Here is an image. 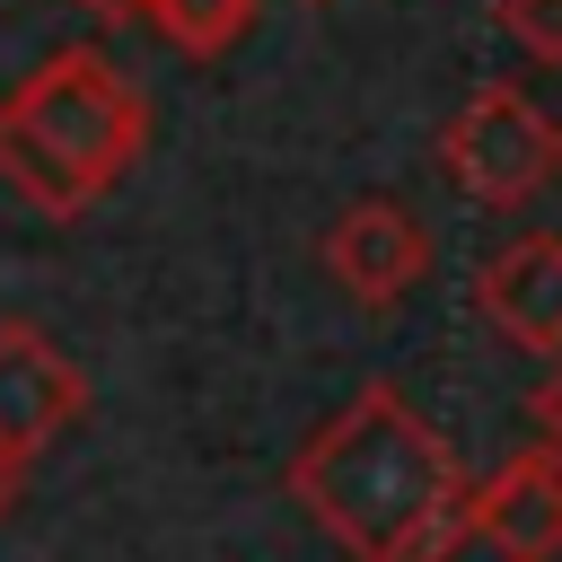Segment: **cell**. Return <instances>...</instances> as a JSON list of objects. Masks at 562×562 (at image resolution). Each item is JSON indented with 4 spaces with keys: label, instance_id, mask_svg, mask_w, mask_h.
Segmentation results:
<instances>
[{
    "label": "cell",
    "instance_id": "1",
    "mask_svg": "<svg viewBox=\"0 0 562 562\" xmlns=\"http://www.w3.org/2000/svg\"><path fill=\"white\" fill-rule=\"evenodd\" d=\"M290 501L351 553V562H422L465 527V465L457 448L378 378L360 386L316 439L290 457Z\"/></svg>",
    "mask_w": 562,
    "mask_h": 562
},
{
    "label": "cell",
    "instance_id": "2",
    "mask_svg": "<svg viewBox=\"0 0 562 562\" xmlns=\"http://www.w3.org/2000/svg\"><path fill=\"white\" fill-rule=\"evenodd\" d=\"M140 140H149V105L97 44L44 53L0 97V184L44 220L97 211L132 176Z\"/></svg>",
    "mask_w": 562,
    "mask_h": 562
},
{
    "label": "cell",
    "instance_id": "3",
    "mask_svg": "<svg viewBox=\"0 0 562 562\" xmlns=\"http://www.w3.org/2000/svg\"><path fill=\"white\" fill-rule=\"evenodd\" d=\"M439 167H448V184H457L465 202H483V211H527V202L562 176V123H553L527 88L492 79V88H474V97L448 114Z\"/></svg>",
    "mask_w": 562,
    "mask_h": 562
},
{
    "label": "cell",
    "instance_id": "4",
    "mask_svg": "<svg viewBox=\"0 0 562 562\" xmlns=\"http://www.w3.org/2000/svg\"><path fill=\"white\" fill-rule=\"evenodd\" d=\"M316 255H325V272H334V290H342L351 307H395V299H413L422 272H430V228H422L404 202L360 193V202L334 211V228H325Z\"/></svg>",
    "mask_w": 562,
    "mask_h": 562
},
{
    "label": "cell",
    "instance_id": "5",
    "mask_svg": "<svg viewBox=\"0 0 562 562\" xmlns=\"http://www.w3.org/2000/svg\"><path fill=\"white\" fill-rule=\"evenodd\" d=\"M465 536L492 544V562H562V448L536 439L501 457L465 501Z\"/></svg>",
    "mask_w": 562,
    "mask_h": 562
},
{
    "label": "cell",
    "instance_id": "6",
    "mask_svg": "<svg viewBox=\"0 0 562 562\" xmlns=\"http://www.w3.org/2000/svg\"><path fill=\"white\" fill-rule=\"evenodd\" d=\"M79 413H88L79 360L35 325H0V448L9 457H44Z\"/></svg>",
    "mask_w": 562,
    "mask_h": 562
},
{
    "label": "cell",
    "instance_id": "7",
    "mask_svg": "<svg viewBox=\"0 0 562 562\" xmlns=\"http://www.w3.org/2000/svg\"><path fill=\"white\" fill-rule=\"evenodd\" d=\"M474 307L492 316V334H509L536 360H562V237L527 228L509 237L483 272H474Z\"/></svg>",
    "mask_w": 562,
    "mask_h": 562
},
{
    "label": "cell",
    "instance_id": "8",
    "mask_svg": "<svg viewBox=\"0 0 562 562\" xmlns=\"http://www.w3.org/2000/svg\"><path fill=\"white\" fill-rule=\"evenodd\" d=\"M255 9H263V0H149V26H158L176 53L211 61V53H228V44L255 26Z\"/></svg>",
    "mask_w": 562,
    "mask_h": 562
},
{
    "label": "cell",
    "instance_id": "9",
    "mask_svg": "<svg viewBox=\"0 0 562 562\" xmlns=\"http://www.w3.org/2000/svg\"><path fill=\"white\" fill-rule=\"evenodd\" d=\"M501 26L527 61H562V0H501Z\"/></svg>",
    "mask_w": 562,
    "mask_h": 562
},
{
    "label": "cell",
    "instance_id": "10",
    "mask_svg": "<svg viewBox=\"0 0 562 562\" xmlns=\"http://www.w3.org/2000/svg\"><path fill=\"white\" fill-rule=\"evenodd\" d=\"M527 422H536V439H544V448H562V360L544 369V386H536V404H527Z\"/></svg>",
    "mask_w": 562,
    "mask_h": 562
},
{
    "label": "cell",
    "instance_id": "11",
    "mask_svg": "<svg viewBox=\"0 0 562 562\" xmlns=\"http://www.w3.org/2000/svg\"><path fill=\"white\" fill-rule=\"evenodd\" d=\"M18 492H26V457H9V448H0V518L18 509Z\"/></svg>",
    "mask_w": 562,
    "mask_h": 562
},
{
    "label": "cell",
    "instance_id": "12",
    "mask_svg": "<svg viewBox=\"0 0 562 562\" xmlns=\"http://www.w3.org/2000/svg\"><path fill=\"white\" fill-rule=\"evenodd\" d=\"M79 9H97L105 26H123V18H149V0H79Z\"/></svg>",
    "mask_w": 562,
    "mask_h": 562
}]
</instances>
